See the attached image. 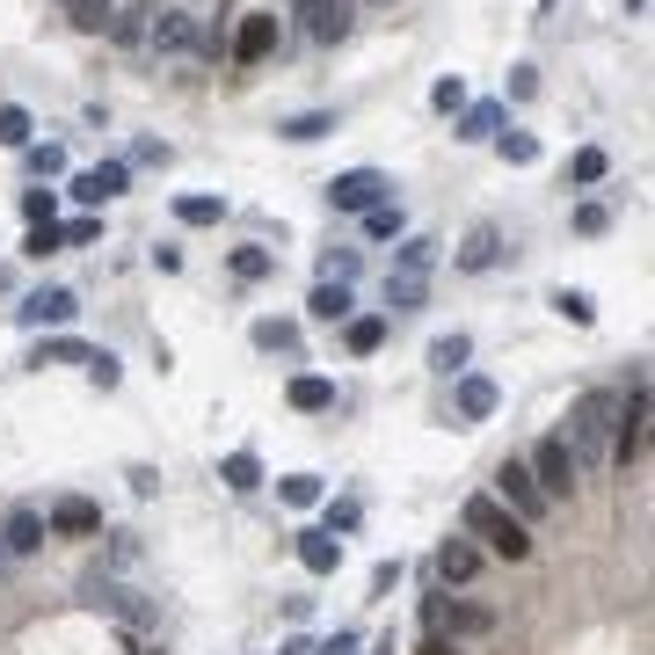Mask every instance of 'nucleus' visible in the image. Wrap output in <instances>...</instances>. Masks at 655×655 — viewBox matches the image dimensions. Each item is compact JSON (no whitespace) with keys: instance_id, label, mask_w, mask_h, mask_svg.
Wrapping results in <instances>:
<instances>
[{"instance_id":"nucleus-1","label":"nucleus","mask_w":655,"mask_h":655,"mask_svg":"<svg viewBox=\"0 0 655 655\" xmlns=\"http://www.w3.org/2000/svg\"><path fill=\"white\" fill-rule=\"evenodd\" d=\"M612 423H620V394H604V386H590V394L569 408V430H561L569 459H575V466H597L604 451H612Z\"/></svg>"},{"instance_id":"nucleus-2","label":"nucleus","mask_w":655,"mask_h":655,"mask_svg":"<svg viewBox=\"0 0 655 655\" xmlns=\"http://www.w3.org/2000/svg\"><path fill=\"white\" fill-rule=\"evenodd\" d=\"M459 518H466V539H488V553H502V561H532V524H518L496 496H466Z\"/></svg>"},{"instance_id":"nucleus-3","label":"nucleus","mask_w":655,"mask_h":655,"mask_svg":"<svg viewBox=\"0 0 655 655\" xmlns=\"http://www.w3.org/2000/svg\"><path fill=\"white\" fill-rule=\"evenodd\" d=\"M496 502H502L518 524H532V518H547V510H553V502L539 496V481H532V466H524V459H502V466H496Z\"/></svg>"},{"instance_id":"nucleus-4","label":"nucleus","mask_w":655,"mask_h":655,"mask_svg":"<svg viewBox=\"0 0 655 655\" xmlns=\"http://www.w3.org/2000/svg\"><path fill=\"white\" fill-rule=\"evenodd\" d=\"M423 620H430L437 634H451V641L496 634V612H488V604H474V597H430V604H423Z\"/></svg>"},{"instance_id":"nucleus-5","label":"nucleus","mask_w":655,"mask_h":655,"mask_svg":"<svg viewBox=\"0 0 655 655\" xmlns=\"http://www.w3.org/2000/svg\"><path fill=\"white\" fill-rule=\"evenodd\" d=\"M524 466H532V481H539V496H547V502H569L575 481H583V466L569 459V445H561V437H547V445H539Z\"/></svg>"},{"instance_id":"nucleus-6","label":"nucleus","mask_w":655,"mask_h":655,"mask_svg":"<svg viewBox=\"0 0 655 655\" xmlns=\"http://www.w3.org/2000/svg\"><path fill=\"white\" fill-rule=\"evenodd\" d=\"M292 15L313 44H343V37L357 30V8H350V0H292Z\"/></svg>"},{"instance_id":"nucleus-7","label":"nucleus","mask_w":655,"mask_h":655,"mask_svg":"<svg viewBox=\"0 0 655 655\" xmlns=\"http://www.w3.org/2000/svg\"><path fill=\"white\" fill-rule=\"evenodd\" d=\"M386 190H394V183H386L380 168H350V175H335V183H328V205L335 211H372V205H386Z\"/></svg>"},{"instance_id":"nucleus-8","label":"nucleus","mask_w":655,"mask_h":655,"mask_svg":"<svg viewBox=\"0 0 655 655\" xmlns=\"http://www.w3.org/2000/svg\"><path fill=\"white\" fill-rule=\"evenodd\" d=\"M124 183H132V168L124 160H103V168H87V175H73L66 190H73V205H110V197H124Z\"/></svg>"},{"instance_id":"nucleus-9","label":"nucleus","mask_w":655,"mask_h":655,"mask_svg":"<svg viewBox=\"0 0 655 655\" xmlns=\"http://www.w3.org/2000/svg\"><path fill=\"white\" fill-rule=\"evenodd\" d=\"M197 15H183V8H160L154 15V37H146V44H154V52H175V59H197Z\"/></svg>"},{"instance_id":"nucleus-10","label":"nucleus","mask_w":655,"mask_h":655,"mask_svg":"<svg viewBox=\"0 0 655 655\" xmlns=\"http://www.w3.org/2000/svg\"><path fill=\"white\" fill-rule=\"evenodd\" d=\"M233 66H262V59L277 52V15H241V30H233Z\"/></svg>"},{"instance_id":"nucleus-11","label":"nucleus","mask_w":655,"mask_h":655,"mask_svg":"<svg viewBox=\"0 0 655 655\" xmlns=\"http://www.w3.org/2000/svg\"><path fill=\"white\" fill-rule=\"evenodd\" d=\"M44 524H52L59 539H95V532H103V510H95L87 496H59V502H52V518H44Z\"/></svg>"},{"instance_id":"nucleus-12","label":"nucleus","mask_w":655,"mask_h":655,"mask_svg":"<svg viewBox=\"0 0 655 655\" xmlns=\"http://www.w3.org/2000/svg\"><path fill=\"white\" fill-rule=\"evenodd\" d=\"M474 575H481V547H474V539H445V547H437V583L466 590Z\"/></svg>"},{"instance_id":"nucleus-13","label":"nucleus","mask_w":655,"mask_h":655,"mask_svg":"<svg viewBox=\"0 0 655 655\" xmlns=\"http://www.w3.org/2000/svg\"><path fill=\"white\" fill-rule=\"evenodd\" d=\"M73 313H81V299L59 292V284H52V292H37V299H22V321H30V328H66Z\"/></svg>"},{"instance_id":"nucleus-14","label":"nucleus","mask_w":655,"mask_h":655,"mask_svg":"<svg viewBox=\"0 0 655 655\" xmlns=\"http://www.w3.org/2000/svg\"><path fill=\"white\" fill-rule=\"evenodd\" d=\"M154 15H160V0H132V8L110 15V37H117V44H146V37H154Z\"/></svg>"},{"instance_id":"nucleus-15","label":"nucleus","mask_w":655,"mask_h":655,"mask_svg":"<svg viewBox=\"0 0 655 655\" xmlns=\"http://www.w3.org/2000/svg\"><path fill=\"white\" fill-rule=\"evenodd\" d=\"M299 561H306V575H335L343 569V539L335 532H299Z\"/></svg>"},{"instance_id":"nucleus-16","label":"nucleus","mask_w":655,"mask_h":655,"mask_svg":"<svg viewBox=\"0 0 655 655\" xmlns=\"http://www.w3.org/2000/svg\"><path fill=\"white\" fill-rule=\"evenodd\" d=\"M496 380H459V401H451V408H459V423H488V415H496Z\"/></svg>"},{"instance_id":"nucleus-17","label":"nucleus","mask_w":655,"mask_h":655,"mask_svg":"<svg viewBox=\"0 0 655 655\" xmlns=\"http://www.w3.org/2000/svg\"><path fill=\"white\" fill-rule=\"evenodd\" d=\"M496 262H502V233L496 226H474L459 248V270H496Z\"/></svg>"},{"instance_id":"nucleus-18","label":"nucleus","mask_w":655,"mask_h":655,"mask_svg":"<svg viewBox=\"0 0 655 655\" xmlns=\"http://www.w3.org/2000/svg\"><path fill=\"white\" fill-rule=\"evenodd\" d=\"M423 299H430V277H408V270L386 277V306H394V313H415Z\"/></svg>"},{"instance_id":"nucleus-19","label":"nucleus","mask_w":655,"mask_h":655,"mask_svg":"<svg viewBox=\"0 0 655 655\" xmlns=\"http://www.w3.org/2000/svg\"><path fill=\"white\" fill-rule=\"evenodd\" d=\"M30 138H37V117H30L22 103H0V146H8V154H22Z\"/></svg>"},{"instance_id":"nucleus-20","label":"nucleus","mask_w":655,"mask_h":655,"mask_svg":"<svg viewBox=\"0 0 655 655\" xmlns=\"http://www.w3.org/2000/svg\"><path fill=\"white\" fill-rule=\"evenodd\" d=\"M306 313H313V321H350V284H328V277H321L313 299H306Z\"/></svg>"},{"instance_id":"nucleus-21","label":"nucleus","mask_w":655,"mask_h":655,"mask_svg":"<svg viewBox=\"0 0 655 655\" xmlns=\"http://www.w3.org/2000/svg\"><path fill=\"white\" fill-rule=\"evenodd\" d=\"M292 408H299V415H321V408H335V386H328L321 372H306V380H292Z\"/></svg>"},{"instance_id":"nucleus-22","label":"nucleus","mask_w":655,"mask_h":655,"mask_svg":"<svg viewBox=\"0 0 655 655\" xmlns=\"http://www.w3.org/2000/svg\"><path fill=\"white\" fill-rule=\"evenodd\" d=\"M219 481H226V488H241V496H248V488H262V459H256V451H226Z\"/></svg>"},{"instance_id":"nucleus-23","label":"nucleus","mask_w":655,"mask_h":655,"mask_svg":"<svg viewBox=\"0 0 655 655\" xmlns=\"http://www.w3.org/2000/svg\"><path fill=\"white\" fill-rule=\"evenodd\" d=\"M44 547V518H37V510H15V518H8V553H37Z\"/></svg>"},{"instance_id":"nucleus-24","label":"nucleus","mask_w":655,"mask_h":655,"mask_svg":"<svg viewBox=\"0 0 655 655\" xmlns=\"http://www.w3.org/2000/svg\"><path fill=\"white\" fill-rule=\"evenodd\" d=\"M364 233H372V241H394V233H408V211H401L394 197H386V205L364 211Z\"/></svg>"},{"instance_id":"nucleus-25","label":"nucleus","mask_w":655,"mask_h":655,"mask_svg":"<svg viewBox=\"0 0 655 655\" xmlns=\"http://www.w3.org/2000/svg\"><path fill=\"white\" fill-rule=\"evenodd\" d=\"M175 219H183V226H219L226 219V197H175Z\"/></svg>"},{"instance_id":"nucleus-26","label":"nucleus","mask_w":655,"mask_h":655,"mask_svg":"<svg viewBox=\"0 0 655 655\" xmlns=\"http://www.w3.org/2000/svg\"><path fill=\"white\" fill-rule=\"evenodd\" d=\"M430 262H437V241L408 233V241H401V256H394V270H408V277H430Z\"/></svg>"},{"instance_id":"nucleus-27","label":"nucleus","mask_w":655,"mask_h":655,"mask_svg":"<svg viewBox=\"0 0 655 655\" xmlns=\"http://www.w3.org/2000/svg\"><path fill=\"white\" fill-rule=\"evenodd\" d=\"M502 132V103H474L459 117V138H496Z\"/></svg>"},{"instance_id":"nucleus-28","label":"nucleus","mask_w":655,"mask_h":655,"mask_svg":"<svg viewBox=\"0 0 655 655\" xmlns=\"http://www.w3.org/2000/svg\"><path fill=\"white\" fill-rule=\"evenodd\" d=\"M103 604L117 612V620H132V626H154V604H138L132 590H117V583H103Z\"/></svg>"},{"instance_id":"nucleus-29","label":"nucleus","mask_w":655,"mask_h":655,"mask_svg":"<svg viewBox=\"0 0 655 655\" xmlns=\"http://www.w3.org/2000/svg\"><path fill=\"white\" fill-rule=\"evenodd\" d=\"M496 154L510 160V168H532V160H539V138L532 132H496Z\"/></svg>"},{"instance_id":"nucleus-30","label":"nucleus","mask_w":655,"mask_h":655,"mask_svg":"<svg viewBox=\"0 0 655 655\" xmlns=\"http://www.w3.org/2000/svg\"><path fill=\"white\" fill-rule=\"evenodd\" d=\"M466 357H474V343H466V335H437V343H430V364H437V372H445V380H451V372H459Z\"/></svg>"},{"instance_id":"nucleus-31","label":"nucleus","mask_w":655,"mask_h":655,"mask_svg":"<svg viewBox=\"0 0 655 655\" xmlns=\"http://www.w3.org/2000/svg\"><path fill=\"white\" fill-rule=\"evenodd\" d=\"M37 364H95V350H87V343H73V335H59V343H44V350H37Z\"/></svg>"},{"instance_id":"nucleus-32","label":"nucleus","mask_w":655,"mask_h":655,"mask_svg":"<svg viewBox=\"0 0 655 655\" xmlns=\"http://www.w3.org/2000/svg\"><path fill=\"white\" fill-rule=\"evenodd\" d=\"M380 343H386V321H380V313H364V321H350V350H357V357H372Z\"/></svg>"},{"instance_id":"nucleus-33","label":"nucleus","mask_w":655,"mask_h":655,"mask_svg":"<svg viewBox=\"0 0 655 655\" xmlns=\"http://www.w3.org/2000/svg\"><path fill=\"white\" fill-rule=\"evenodd\" d=\"M87 241H103V219H95V211H81V219L59 226V248H87Z\"/></svg>"},{"instance_id":"nucleus-34","label":"nucleus","mask_w":655,"mask_h":655,"mask_svg":"<svg viewBox=\"0 0 655 655\" xmlns=\"http://www.w3.org/2000/svg\"><path fill=\"white\" fill-rule=\"evenodd\" d=\"M270 270H277L270 248H233V277H248V284H256V277H270Z\"/></svg>"},{"instance_id":"nucleus-35","label":"nucleus","mask_w":655,"mask_h":655,"mask_svg":"<svg viewBox=\"0 0 655 655\" xmlns=\"http://www.w3.org/2000/svg\"><path fill=\"white\" fill-rule=\"evenodd\" d=\"M569 175H575V183H604V175H612V160H604V146H583V154L569 160Z\"/></svg>"},{"instance_id":"nucleus-36","label":"nucleus","mask_w":655,"mask_h":655,"mask_svg":"<svg viewBox=\"0 0 655 655\" xmlns=\"http://www.w3.org/2000/svg\"><path fill=\"white\" fill-rule=\"evenodd\" d=\"M321 132H335V117H328V110H306V117L284 124V138H299V146H306V138H321Z\"/></svg>"},{"instance_id":"nucleus-37","label":"nucleus","mask_w":655,"mask_h":655,"mask_svg":"<svg viewBox=\"0 0 655 655\" xmlns=\"http://www.w3.org/2000/svg\"><path fill=\"white\" fill-rule=\"evenodd\" d=\"M22 219H30V226H59V197L52 190H30V197H22Z\"/></svg>"},{"instance_id":"nucleus-38","label":"nucleus","mask_w":655,"mask_h":655,"mask_svg":"<svg viewBox=\"0 0 655 655\" xmlns=\"http://www.w3.org/2000/svg\"><path fill=\"white\" fill-rule=\"evenodd\" d=\"M553 306H561V321H575V328H590V321H597L590 292H553Z\"/></svg>"},{"instance_id":"nucleus-39","label":"nucleus","mask_w":655,"mask_h":655,"mask_svg":"<svg viewBox=\"0 0 655 655\" xmlns=\"http://www.w3.org/2000/svg\"><path fill=\"white\" fill-rule=\"evenodd\" d=\"M284 502H292V510H313V502H321V481H313V474H292V481H284Z\"/></svg>"},{"instance_id":"nucleus-40","label":"nucleus","mask_w":655,"mask_h":655,"mask_svg":"<svg viewBox=\"0 0 655 655\" xmlns=\"http://www.w3.org/2000/svg\"><path fill=\"white\" fill-rule=\"evenodd\" d=\"M22 160H30L37 175H59V168H66V154H59V146H37V138L22 146Z\"/></svg>"},{"instance_id":"nucleus-41","label":"nucleus","mask_w":655,"mask_h":655,"mask_svg":"<svg viewBox=\"0 0 655 655\" xmlns=\"http://www.w3.org/2000/svg\"><path fill=\"white\" fill-rule=\"evenodd\" d=\"M256 343L262 350H292L299 335H292V321H256Z\"/></svg>"},{"instance_id":"nucleus-42","label":"nucleus","mask_w":655,"mask_h":655,"mask_svg":"<svg viewBox=\"0 0 655 655\" xmlns=\"http://www.w3.org/2000/svg\"><path fill=\"white\" fill-rule=\"evenodd\" d=\"M22 256H37V262H44V256H59V226H30V241H22Z\"/></svg>"},{"instance_id":"nucleus-43","label":"nucleus","mask_w":655,"mask_h":655,"mask_svg":"<svg viewBox=\"0 0 655 655\" xmlns=\"http://www.w3.org/2000/svg\"><path fill=\"white\" fill-rule=\"evenodd\" d=\"M430 103H437V110H459V103H466V81H459V73H445V81L430 87Z\"/></svg>"},{"instance_id":"nucleus-44","label":"nucleus","mask_w":655,"mask_h":655,"mask_svg":"<svg viewBox=\"0 0 655 655\" xmlns=\"http://www.w3.org/2000/svg\"><path fill=\"white\" fill-rule=\"evenodd\" d=\"M415 655H459V648H445V641H423V648H415Z\"/></svg>"},{"instance_id":"nucleus-45","label":"nucleus","mask_w":655,"mask_h":655,"mask_svg":"<svg viewBox=\"0 0 655 655\" xmlns=\"http://www.w3.org/2000/svg\"><path fill=\"white\" fill-rule=\"evenodd\" d=\"M350 8H357V0H350Z\"/></svg>"}]
</instances>
